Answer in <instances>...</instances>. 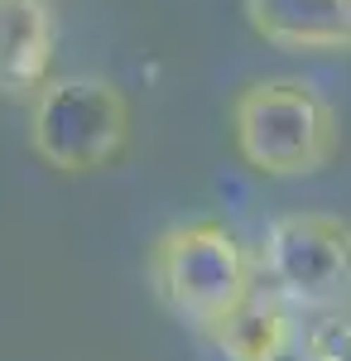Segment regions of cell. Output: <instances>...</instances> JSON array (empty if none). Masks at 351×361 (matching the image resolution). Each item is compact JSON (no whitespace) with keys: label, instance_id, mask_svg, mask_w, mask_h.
I'll return each instance as SVG.
<instances>
[{"label":"cell","instance_id":"6da1fadb","mask_svg":"<svg viewBox=\"0 0 351 361\" xmlns=\"http://www.w3.org/2000/svg\"><path fill=\"white\" fill-rule=\"evenodd\" d=\"M231 135L245 169L265 178H308L337 159L342 126L313 82L260 78L231 102Z\"/></svg>","mask_w":351,"mask_h":361},{"label":"cell","instance_id":"7a4b0ae2","mask_svg":"<svg viewBox=\"0 0 351 361\" xmlns=\"http://www.w3.org/2000/svg\"><path fill=\"white\" fill-rule=\"evenodd\" d=\"M130 145V102L101 73L44 78L29 97V149L58 173H97Z\"/></svg>","mask_w":351,"mask_h":361},{"label":"cell","instance_id":"3957f363","mask_svg":"<svg viewBox=\"0 0 351 361\" xmlns=\"http://www.w3.org/2000/svg\"><path fill=\"white\" fill-rule=\"evenodd\" d=\"M255 284V260L216 217H192L159 231L149 246V289L188 328H207Z\"/></svg>","mask_w":351,"mask_h":361},{"label":"cell","instance_id":"277c9868","mask_svg":"<svg viewBox=\"0 0 351 361\" xmlns=\"http://www.w3.org/2000/svg\"><path fill=\"white\" fill-rule=\"evenodd\" d=\"M255 275L294 313L347 304V275H351V231L342 217L327 212H289L270 226L260 270Z\"/></svg>","mask_w":351,"mask_h":361},{"label":"cell","instance_id":"5b68a950","mask_svg":"<svg viewBox=\"0 0 351 361\" xmlns=\"http://www.w3.org/2000/svg\"><path fill=\"white\" fill-rule=\"evenodd\" d=\"M58 0H0V97H34L58 58Z\"/></svg>","mask_w":351,"mask_h":361},{"label":"cell","instance_id":"8992f818","mask_svg":"<svg viewBox=\"0 0 351 361\" xmlns=\"http://www.w3.org/2000/svg\"><path fill=\"white\" fill-rule=\"evenodd\" d=\"M245 25L284 54H347L351 0H245Z\"/></svg>","mask_w":351,"mask_h":361},{"label":"cell","instance_id":"52a82bcc","mask_svg":"<svg viewBox=\"0 0 351 361\" xmlns=\"http://www.w3.org/2000/svg\"><path fill=\"white\" fill-rule=\"evenodd\" d=\"M294 318H298L294 308L255 275V284L245 289L241 299L226 308L221 318H212V323L202 328V337H207L226 361H270L274 347L289 337Z\"/></svg>","mask_w":351,"mask_h":361},{"label":"cell","instance_id":"ba28073f","mask_svg":"<svg viewBox=\"0 0 351 361\" xmlns=\"http://www.w3.org/2000/svg\"><path fill=\"white\" fill-rule=\"evenodd\" d=\"M303 337H308V352H313L318 361H347V352H351L347 304L318 308V313H313V323H303Z\"/></svg>","mask_w":351,"mask_h":361},{"label":"cell","instance_id":"9c48e42d","mask_svg":"<svg viewBox=\"0 0 351 361\" xmlns=\"http://www.w3.org/2000/svg\"><path fill=\"white\" fill-rule=\"evenodd\" d=\"M270 361H318L313 352H308V337H303V323H298V318H294V328H289V337L274 347Z\"/></svg>","mask_w":351,"mask_h":361}]
</instances>
